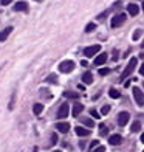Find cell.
<instances>
[{"instance_id":"1","label":"cell","mask_w":144,"mask_h":152,"mask_svg":"<svg viewBox=\"0 0 144 152\" xmlns=\"http://www.w3.org/2000/svg\"><path fill=\"white\" fill-rule=\"evenodd\" d=\"M136 64H138V61H136V58H132V59L129 61L127 67L124 68V72H122V75H121V81H124L126 78H129V75H132V73H133V70H135Z\"/></svg>"},{"instance_id":"2","label":"cell","mask_w":144,"mask_h":152,"mask_svg":"<svg viewBox=\"0 0 144 152\" xmlns=\"http://www.w3.org/2000/svg\"><path fill=\"white\" fill-rule=\"evenodd\" d=\"M127 16L124 14V12H119V14H116L112 17V28H118V26H121L122 23L126 22Z\"/></svg>"},{"instance_id":"3","label":"cell","mask_w":144,"mask_h":152,"mask_svg":"<svg viewBox=\"0 0 144 152\" xmlns=\"http://www.w3.org/2000/svg\"><path fill=\"white\" fill-rule=\"evenodd\" d=\"M74 70V62L73 61H64V62H60L59 64V72H62V73H70Z\"/></svg>"},{"instance_id":"4","label":"cell","mask_w":144,"mask_h":152,"mask_svg":"<svg viewBox=\"0 0 144 152\" xmlns=\"http://www.w3.org/2000/svg\"><path fill=\"white\" fill-rule=\"evenodd\" d=\"M133 98H135L136 104H138L140 107L144 106V93L141 92L140 87H133Z\"/></svg>"},{"instance_id":"5","label":"cell","mask_w":144,"mask_h":152,"mask_svg":"<svg viewBox=\"0 0 144 152\" xmlns=\"http://www.w3.org/2000/svg\"><path fill=\"white\" fill-rule=\"evenodd\" d=\"M99 50H101V45H92V47H87L85 50H84V54L87 58H93V56H96V54L99 53Z\"/></svg>"},{"instance_id":"6","label":"cell","mask_w":144,"mask_h":152,"mask_svg":"<svg viewBox=\"0 0 144 152\" xmlns=\"http://www.w3.org/2000/svg\"><path fill=\"white\" fill-rule=\"evenodd\" d=\"M68 112H70V106H68L67 102H64V104L59 107V110H57V115H56V116H57L59 120L67 118V116H68Z\"/></svg>"},{"instance_id":"7","label":"cell","mask_w":144,"mask_h":152,"mask_svg":"<svg viewBox=\"0 0 144 152\" xmlns=\"http://www.w3.org/2000/svg\"><path fill=\"white\" fill-rule=\"evenodd\" d=\"M129 118H130L129 112H119V115H118V124H119V126H126V124L129 123Z\"/></svg>"},{"instance_id":"8","label":"cell","mask_w":144,"mask_h":152,"mask_svg":"<svg viewBox=\"0 0 144 152\" xmlns=\"http://www.w3.org/2000/svg\"><path fill=\"white\" fill-rule=\"evenodd\" d=\"M105 61H107V53H99L95 58V65H104Z\"/></svg>"},{"instance_id":"9","label":"cell","mask_w":144,"mask_h":152,"mask_svg":"<svg viewBox=\"0 0 144 152\" xmlns=\"http://www.w3.org/2000/svg\"><path fill=\"white\" fill-rule=\"evenodd\" d=\"M127 11H129L130 16H136V14L140 12V6L135 5V3H129V5H127Z\"/></svg>"},{"instance_id":"10","label":"cell","mask_w":144,"mask_h":152,"mask_svg":"<svg viewBox=\"0 0 144 152\" xmlns=\"http://www.w3.org/2000/svg\"><path fill=\"white\" fill-rule=\"evenodd\" d=\"M74 132H76V135H79V137H88V135H90V129L78 126L76 129H74Z\"/></svg>"},{"instance_id":"11","label":"cell","mask_w":144,"mask_h":152,"mask_svg":"<svg viewBox=\"0 0 144 152\" xmlns=\"http://www.w3.org/2000/svg\"><path fill=\"white\" fill-rule=\"evenodd\" d=\"M121 141H122V137H121L119 134H115V135H112L110 138H108V143L113 144V146H116V144H121Z\"/></svg>"},{"instance_id":"12","label":"cell","mask_w":144,"mask_h":152,"mask_svg":"<svg viewBox=\"0 0 144 152\" xmlns=\"http://www.w3.org/2000/svg\"><path fill=\"white\" fill-rule=\"evenodd\" d=\"M56 127H57L59 132L67 134L68 130H70V124H68V123H57V124H56Z\"/></svg>"},{"instance_id":"13","label":"cell","mask_w":144,"mask_h":152,"mask_svg":"<svg viewBox=\"0 0 144 152\" xmlns=\"http://www.w3.org/2000/svg\"><path fill=\"white\" fill-rule=\"evenodd\" d=\"M11 31H12V26H8V28H5L3 31H0V42H3V40L8 39V36L11 34Z\"/></svg>"},{"instance_id":"14","label":"cell","mask_w":144,"mask_h":152,"mask_svg":"<svg viewBox=\"0 0 144 152\" xmlns=\"http://www.w3.org/2000/svg\"><path fill=\"white\" fill-rule=\"evenodd\" d=\"M14 10L16 11H28V3L26 2H17L14 5Z\"/></svg>"},{"instance_id":"15","label":"cell","mask_w":144,"mask_h":152,"mask_svg":"<svg viewBox=\"0 0 144 152\" xmlns=\"http://www.w3.org/2000/svg\"><path fill=\"white\" fill-rule=\"evenodd\" d=\"M82 110H84V106L81 104V102H76V104L73 106V116H79V113L82 112Z\"/></svg>"},{"instance_id":"16","label":"cell","mask_w":144,"mask_h":152,"mask_svg":"<svg viewBox=\"0 0 144 152\" xmlns=\"http://www.w3.org/2000/svg\"><path fill=\"white\" fill-rule=\"evenodd\" d=\"M82 81H84L85 84H92L93 82V75L90 72H85L84 75H82Z\"/></svg>"},{"instance_id":"17","label":"cell","mask_w":144,"mask_h":152,"mask_svg":"<svg viewBox=\"0 0 144 152\" xmlns=\"http://www.w3.org/2000/svg\"><path fill=\"white\" fill-rule=\"evenodd\" d=\"M64 96H65V98H71V99H78V98H79V93H78V92L67 90V92L64 93Z\"/></svg>"},{"instance_id":"18","label":"cell","mask_w":144,"mask_h":152,"mask_svg":"<svg viewBox=\"0 0 144 152\" xmlns=\"http://www.w3.org/2000/svg\"><path fill=\"white\" fill-rule=\"evenodd\" d=\"M33 112H34V115H40V113H42L44 112V106L42 104H34V107H33Z\"/></svg>"},{"instance_id":"19","label":"cell","mask_w":144,"mask_h":152,"mask_svg":"<svg viewBox=\"0 0 144 152\" xmlns=\"http://www.w3.org/2000/svg\"><path fill=\"white\" fill-rule=\"evenodd\" d=\"M130 130H132L133 134L140 132V130H141V123H140V121H135V123L132 124V127H130Z\"/></svg>"},{"instance_id":"20","label":"cell","mask_w":144,"mask_h":152,"mask_svg":"<svg viewBox=\"0 0 144 152\" xmlns=\"http://www.w3.org/2000/svg\"><path fill=\"white\" fill-rule=\"evenodd\" d=\"M82 123H84L88 129H93V126H95V121L90 120V118H84V120H82Z\"/></svg>"},{"instance_id":"21","label":"cell","mask_w":144,"mask_h":152,"mask_svg":"<svg viewBox=\"0 0 144 152\" xmlns=\"http://www.w3.org/2000/svg\"><path fill=\"white\" fill-rule=\"evenodd\" d=\"M108 95H110V98H113V99L119 98V92L116 90V88H110V90H108Z\"/></svg>"},{"instance_id":"22","label":"cell","mask_w":144,"mask_h":152,"mask_svg":"<svg viewBox=\"0 0 144 152\" xmlns=\"http://www.w3.org/2000/svg\"><path fill=\"white\" fill-rule=\"evenodd\" d=\"M45 82H51V84H56V82H57V76H56V75H50V76H47Z\"/></svg>"},{"instance_id":"23","label":"cell","mask_w":144,"mask_h":152,"mask_svg":"<svg viewBox=\"0 0 144 152\" xmlns=\"http://www.w3.org/2000/svg\"><path fill=\"white\" fill-rule=\"evenodd\" d=\"M96 30V23H88L87 26H85V33H92V31H95Z\"/></svg>"},{"instance_id":"24","label":"cell","mask_w":144,"mask_h":152,"mask_svg":"<svg viewBox=\"0 0 144 152\" xmlns=\"http://www.w3.org/2000/svg\"><path fill=\"white\" fill-rule=\"evenodd\" d=\"M99 134L102 135V137H104V135H107L108 134V129L104 126V124H101V126H99Z\"/></svg>"},{"instance_id":"25","label":"cell","mask_w":144,"mask_h":152,"mask_svg":"<svg viewBox=\"0 0 144 152\" xmlns=\"http://www.w3.org/2000/svg\"><path fill=\"white\" fill-rule=\"evenodd\" d=\"M108 110H110V106H102L99 112H101V115H107V113H108Z\"/></svg>"},{"instance_id":"26","label":"cell","mask_w":144,"mask_h":152,"mask_svg":"<svg viewBox=\"0 0 144 152\" xmlns=\"http://www.w3.org/2000/svg\"><path fill=\"white\" fill-rule=\"evenodd\" d=\"M108 73H110V68H99V75L101 76H105Z\"/></svg>"},{"instance_id":"27","label":"cell","mask_w":144,"mask_h":152,"mask_svg":"<svg viewBox=\"0 0 144 152\" xmlns=\"http://www.w3.org/2000/svg\"><path fill=\"white\" fill-rule=\"evenodd\" d=\"M140 36H141V30H136V31L133 33V40H138Z\"/></svg>"},{"instance_id":"28","label":"cell","mask_w":144,"mask_h":152,"mask_svg":"<svg viewBox=\"0 0 144 152\" xmlns=\"http://www.w3.org/2000/svg\"><path fill=\"white\" fill-rule=\"evenodd\" d=\"M92 115H93V116H95V118H99V116H101V113H99V112H98V110H95V109H93V110H92Z\"/></svg>"},{"instance_id":"29","label":"cell","mask_w":144,"mask_h":152,"mask_svg":"<svg viewBox=\"0 0 144 152\" xmlns=\"http://www.w3.org/2000/svg\"><path fill=\"white\" fill-rule=\"evenodd\" d=\"M95 152H105V148H104V146H98Z\"/></svg>"},{"instance_id":"30","label":"cell","mask_w":144,"mask_h":152,"mask_svg":"<svg viewBox=\"0 0 144 152\" xmlns=\"http://www.w3.org/2000/svg\"><path fill=\"white\" fill-rule=\"evenodd\" d=\"M11 2H12V0H0V3H2V5H5V6H6V5H9Z\"/></svg>"},{"instance_id":"31","label":"cell","mask_w":144,"mask_h":152,"mask_svg":"<svg viewBox=\"0 0 144 152\" xmlns=\"http://www.w3.org/2000/svg\"><path fill=\"white\" fill-rule=\"evenodd\" d=\"M95 146H98V141H92V144H90V149H92V148H95Z\"/></svg>"},{"instance_id":"32","label":"cell","mask_w":144,"mask_h":152,"mask_svg":"<svg viewBox=\"0 0 144 152\" xmlns=\"http://www.w3.org/2000/svg\"><path fill=\"white\" fill-rule=\"evenodd\" d=\"M51 141H53V143H57V137H56V135H53V138H51Z\"/></svg>"},{"instance_id":"33","label":"cell","mask_w":144,"mask_h":152,"mask_svg":"<svg viewBox=\"0 0 144 152\" xmlns=\"http://www.w3.org/2000/svg\"><path fill=\"white\" fill-rule=\"evenodd\" d=\"M140 73L144 76V64H143V65H141V68H140Z\"/></svg>"},{"instance_id":"34","label":"cell","mask_w":144,"mask_h":152,"mask_svg":"<svg viewBox=\"0 0 144 152\" xmlns=\"http://www.w3.org/2000/svg\"><path fill=\"white\" fill-rule=\"evenodd\" d=\"M141 143H143V144H144V132H143V134H141Z\"/></svg>"},{"instance_id":"35","label":"cell","mask_w":144,"mask_h":152,"mask_svg":"<svg viewBox=\"0 0 144 152\" xmlns=\"http://www.w3.org/2000/svg\"><path fill=\"white\" fill-rule=\"evenodd\" d=\"M54 152H62V151H54Z\"/></svg>"},{"instance_id":"36","label":"cell","mask_w":144,"mask_h":152,"mask_svg":"<svg viewBox=\"0 0 144 152\" xmlns=\"http://www.w3.org/2000/svg\"><path fill=\"white\" fill-rule=\"evenodd\" d=\"M36 2H42V0H36Z\"/></svg>"},{"instance_id":"37","label":"cell","mask_w":144,"mask_h":152,"mask_svg":"<svg viewBox=\"0 0 144 152\" xmlns=\"http://www.w3.org/2000/svg\"><path fill=\"white\" fill-rule=\"evenodd\" d=\"M143 8H144V3H143Z\"/></svg>"},{"instance_id":"38","label":"cell","mask_w":144,"mask_h":152,"mask_svg":"<svg viewBox=\"0 0 144 152\" xmlns=\"http://www.w3.org/2000/svg\"><path fill=\"white\" fill-rule=\"evenodd\" d=\"M143 47H144V42H143Z\"/></svg>"},{"instance_id":"39","label":"cell","mask_w":144,"mask_h":152,"mask_svg":"<svg viewBox=\"0 0 144 152\" xmlns=\"http://www.w3.org/2000/svg\"><path fill=\"white\" fill-rule=\"evenodd\" d=\"M143 87H144V84H143Z\"/></svg>"},{"instance_id":"40","label":"cell","mask_w":144,"mask_h":152,"mask_svg":"<svg viewBox=\"0 0 144 152\" xmlns=\"http://www.w3.org/2000/svg\"><path fill=\"white\" fill-rule=\"evenodd\" d=\"M143 152H144V151H143Z\"/></svg>"}]
</instances>
